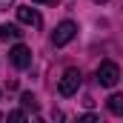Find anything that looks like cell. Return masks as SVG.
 Listing matches in <instances>:
<instances>
[{
    "instance_id": "6da1fadb",
    "label": "cell",
    "mask_w": 123,
    "mask_h": 123,
    "mask_svg": "<svg viewBox=\"0 0 123 123\" xmlns=\"http://www.w3.org/2000/svg\"><path fill=\"white\" fill-rule=\"evenodd\" d=\"M117 80H120V69H117V63L112 60H103L100 66H97V83L100 86H117Z\"/></svg>"
},
{
    "instance_id": "7a4b0ae2",
    "label": "cell",
    "mask_w": 123,
    "mask_h": 123,
    "mask_svg": "<svg viewBox=\"0 0 123 123\" xmlns=\"http://www.w3.org/2000/svg\"><path fill=\"white\" fill-rule=\"evenodd\" d=\"M77 89H80V72L77 69H66L60 83H57V92L63 97H72V94H77Z\"/></svg>"
},
{
    "instance_id": "3957f363",
    "label": "cell",
    "mask_w": 123,
    "mask_h": 123,
    "mask_svg": "<svg viewBox=\"0 0 123 123\" xmlns=\"http://www.w3.org/2000/svg\"><path fill=\"white\" fill-rule=\"evenodd\" d=\"M74 34H77V26H74L72 20H63L60 26L52 31V43H55V46H66V43L74 40Z\"/></svg>"
},
{
    "instance_id": "277c9868",
    "label": "cell",
    "mask_w": 123,
    "mask_h": 123,
    "mask_svg": "<svg viewBox=\"0 0 123 123\" xmlns=\"http://www.w3.org/2000/svg\"><path fill=\"white\" fill-rule=\"evenodd\" d=\"M9 57H12V63H14L17 69H29V66H31V49L23 46V43H17V46H12Z\"/></svg>"
},
{
    "instance_id": "5b68a950",
    "label": "cell",
    "mask_w": 123,
    "mask_h": 123,
    "mask_svg": "<svg viewBox=\"0 0 123 123\" xmlns=\"http://www.w3.org/2000/svg\"><path fill=\"white\" fill-rule=\"evenodd\" d=\"M17 20H20V23H26V26H34V29L43 23V20H40V14H37L31 6H17Z\"/></svg>"
},
{
    "instance_id": "8992f818",
    "label": "cell",
    "mask_w": 123,
    "mask_h": 123,
    "mask_svg": "<svg viewBox=\"0 0 123 123\" xmlns=\"http://www.w3.org/2000/svg\"><path fill=\"white\" fill-rule=\"evenodd\" d=\"M20 37H23L20 26H14V23H6V26H0V40H20Z\"/></svg>"
},
{
    "instance_id": "52a82bcc",
    "label": "cell",
    "mask_w": 123,
    "mask_h": 123,
    "mask_svg": "<svg viewBox=\"0 0 123 123\" xmlns=\"http://www.w3.org/2000/svg\"><path fill=\"white\" fill-rule=\"evenodd\" d=\"M109 112L112 115H123V94H112L109 97Z\"/></svg>"
},
{
    "instance_id": "ba28073f",
    "label": "cell",
    "mask_w": 123,
    "mask_h": 123,
    "mask_svg": "<svg viewBox=\"0 0 123 123\" xmlns=\"http://www.w3.org/2000/svg\"><path fill=\"white\" fill-rule=\"evenodd\" d=\"M20 103H23L26 109H31V112H37V100H34V94H31V92L23 94V97H20Z\"/></svg>"
},
{
    "instance_id": "9c48e42d",
    "label": "cell",
    "mask_w": 123,
    "mask_h": 123,
    "mask_svg": "<svg viewBox=\"0 0 123 123\" xmlns=\"http://www.w3.org/2000/svg\"><path fill=\"white\" fill-rule=\"evenodd\" d=\"M9 120H26L23 112H9Z\"/></svg>"
},
{
    "instance_id": "30bf717a",
    "label": "cell",
    "mask_w": 123,
    "mask_h": 123,
    "mask_svg": "<svg viewBox=\"0 0 123 123\" xmlns=\"http://www.w3.org/2000/svg\"><path fill=\"white\" fill-rule=\"evenodd\" d=\"M80 123H97V117H94V115H83V117H80Z\"/></svg>"
},
{
    "instance_id": "8fae6325",
    "label": "cell",
    "mask_w": 123,
    "mask_h": 123,
    "mask_svg": "<svg viewBox=\"0 0 123 123\" xmlns=\"http://www.w3.org/2000/svg\"><path fill=\"white\" fill-rule=\"evenodd\" d=\"M9 3H12V0H0V9H6V6H9Z\"/></svg>"
},
{
    "instance_id": "7c38bea8",
    "label": "cell",
    "mask_w": 123,
    "mask_h": 123,
    "mask_svg": "<svg viewBox=\"0 0 123 123\" xmlns=\"http://www.w3.org/2000/svg\"><path fill=\"white\" fill-rule=\"evenodd\" d=\"M34 3H57V0H34Z\"/></svg>"
}]
</instances>
